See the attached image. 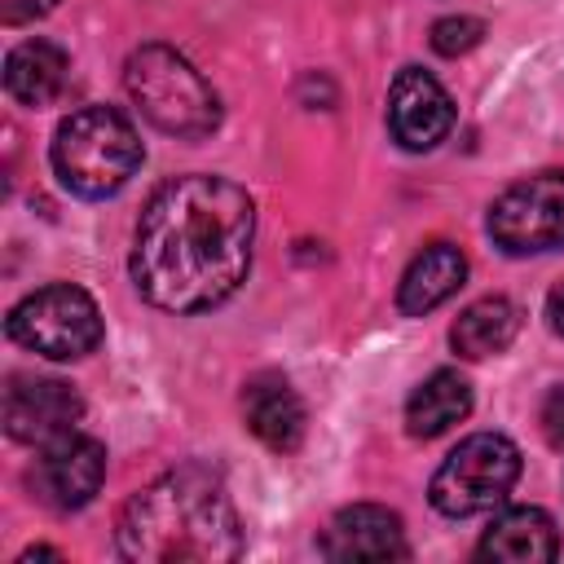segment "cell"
<instances>
[{
    "instance_id": "cell-2",
    "label": "cell",
    "mask_w": 564,
    "mask_h": 564,
    "mask_svg": "<svg viewBox=\"0 0 564 564\" xmlns=\"http://www.w3.org/2000/svg\"><path fill=\"white\" fill-rule=\"evenodd\" d=\"M115 551L132 564H229L242 555V524L220 471L181 463L128 498Z\"/></svg>"
},
{
    "instance_id": "cell-17",
    "label": "cell",
    "mask_w": 564,
    "mask_h": 564,
    "mask_svg": "<svg viewBox=\"0 0 564 564\" xmlns=\"http://www.w3.org/2000/svg\"><path fill=\"white\" fill-rule=\"evenodd\" d=\"M516 335H520V308L507 295H485V300L467 304L458 313V322L449 326V344L467 361L498 357Z\"/></svg>"
},
{
    "instance_id": "cell-10",
    "label": "cell",
    "mask_w": 564,
    "mask_h": 564,
    "mask_svg": "<svg viewBox=\"0 0 564 564\" xmlns=\"http://www.w3.org/2000/svg\"><path fill=\"white\" fill-rule=\"evenodd\" d=\"M388 128L405 150H432L454 128V101L423 66H401L388 88Z\"/></svg>"
},
{
    "instance_id": "cell-3",
    "label": "cell",
    "mask_w": 564,
    "mask_h": 564,
    "mask_svg": "<svg viewBox=\"0 0 564 564\" xmlns=\"http://www.w3.org/2000/svg\"><path fill=\"white\" fill-rule=\"evenodd\" d=\"M145 150L128 115L115 106H84L66 115L53 132V172L79 198L119 194L141 167Z\"/></svg>"
},
{
    "instance_id": "cell-4",
    "label": "cell",
    "mask_w": 564,
    "mask_h": 564,
    "mask_svg": "<svg viewBox=\"0 0 564 564\" xmlns=\"http://www.w3.org/2000/svg\"><path fill=\"white\" fill-rule=\"evenodd\" d=\"M123 88L132 106L167 137L198 141L220 123V97L212 84L167 44H141L123 66Z\"/></svg>"
},
{
    "instance_id": "cell-5",
    "label": "cell",
    "mask_w": 564,
    "mask_h": 564,
    "mask_svg": "<svg viewBox=\"0 0 564 564\" xmlns=\"http://www.w3.org/2000/svg\"><path fill=\"white\" fill-rule=\"evenodd\" d=\"M4 330L13 344H22L48 361H79L101 344L106 326H101L97 300L84 286L48 282L9 308Z\"/></svg>"
},
{
    "instance_id": "cell-13",
    "label": "cell",
    "mask_w": 564,
    "mask_h": 564,
    "mask_svg": "<svg viewBox=\"0 0 564 564\" xmlns=\"http://www.w3.org/2000/svg\"><path fill=\"white\" fill-rule=\"evenodd\" d=\"M494 564H546L560 555V529L542 507H507L476 546Z\"/></svg>"
},
{
    "instance_id": "cell-14",
    "label": "cell",
    "mask_w": 564,
    "mask_h": 564,
    "mask_svg": "<svg viewBox=\"0 0 564 564\" xmlns=\"http://www.w3.org/2000/svg\"><path fill=\"white\" fill-rule=\"evenodd\" d=\"M467 278V256L454 247V242H432L423 247L410 269L401 273V286H397V308L405 317H423L432 308H441Z\"/></svg>"
},
{
    "instance_id": "cell-20",
    "label": "cell",
    "mask_w": 564,
    "mask_h": 564,
    "mask_svg": "<svg viewBox=\"0 0 564 564\" xmlns=\"http://www.w3.org/2000/svg\"><path fill=\"white\" fill-rule=\"evenodd\" d=\"M57 0H0V22L4 26H22V22H35L53 9Z\"/></svg>"
},
{
    "instance_id": "cell-18",
    "label": "cell",
    "mask_w": 564,
    "mask_h": 564,
    "mask_svg": "<svg viewBox=\"0 0 564 564\" xmlns=\"http://www.w3.org/2000/svg\"><path fill=\"white\" fill-rule=\"evenodd\" d=\"M485 35V22L480 18H467V13H454V18H441L432 26V48L441 57H458V53H471Z\"/></svg>"
},
{
    "instance_id": "cell-12",
    "label": "cell",
    "mask_w": 564,
    "mask_h": 564,
    "mask_svg": "<svg viewBox=\"0 0 564 564\" xmlns=\"http://www.w3.org/2000/svg\"><path fill=\"white\" fill-rule=\"evenodd\" d=\"M242 419H247L251 436L278 454L300 449L304 427H308V410H304L300 392L278 370H260L242 383Z\"/></svg>"
},
{
    "instance_id": "cell-9",
    "label": "cell",
    "mask_w": 564,
    "mask_h": 564,
    "mask_svg": "<svg viewBox=\"0 0 564 564\" xmlns=\"http://www.w3.org/2000/svg\"><path fill=\"white\" fill-rule=\"evenodd\" d=\"M101 480H106V445L84 432H70V436L44 445V454L31 467V489L53 511L88 507L97 498Z\"/></svg>"
},
{
    "instance_id": "cell-19",
    "label": "cell",
    "mask_w": 564,
    "mask_h": 564,
    "mask_svg": "<svg viewBox=\"0 0 564 564\" xmlns=\"http://www.w3.org/2000/svg\"><path fill=\"white\" fill-rule=\"evenodd\" d=\"M542 432H546V441L555 449H564V383L551 388L546 401H542Z\"/></svg>"
},
{
    "instance_id": "cell-6",
    "label": "cell",
    "mask_w": 564,
    "mask_h": 564,
    "mask_svg": "<svg viewBox=\"0 0 564 564\" xmlns=\"http://www.w3.org/2000/svg\"><path fill=\"white\" fill-rule=\"evenodd\" d=\"M516 480H520V449L498 432H476L445 454V463L432 476L427 498L441 516L467 520V516H485L498 502H507Z\"/></svg>"
},
{
    "instance_id": "cell-21",
    "label": "cell",
    "mask_w": 564,
    "mask_h": 564,
    "mask_svg": "<svg viewBox=\"0 0 564 564\" xmlns=\"http://www.w3.org/2000/svg\"><path fill=\"white\" fill-rule=\"evenodd\" d=\"M546 317H551V330L564 339V282H560V286L546 295Z\"/></svg>"
},
{
    "instance_id": "cell-11",
    "label": "cell",
    "mask_w": 564,
    "mask_h": 564,
    "mask_svg": "<svg viewBox=\"0 0 564 564\" xmlns=\"http://www.w3.org/2000/svg\"><path fill=\"white\" fill-rule=\"evenodd\" d=\"M322 555L335 564H366V560H405L410 542L401 529V516L375 502L344 507L326 533H322Z\"/></svg>"
},
{
    "instance_id": "cell-7",
    "label": "cell",
    "mask_w": 564,
    "mask_h": 564,
    "mask_svg": "<svg viewBox=\"0 0 564 564\" xmlns=\"http://www.w3.org/2000/svg\"><path fill=\"white\" fill-rule=\"evenodd\" d=\"M489 238L507 256H542L564 247V172H533L489 203Z\"/></svg>"
},
{
    "instance_id": "cell-1",
    "label": "cell",
    "mask_w": 564,
    "mask_h": 564,
    "mask_svg": "<svg viewBox=\"0 0 564 564\" xmlns=\"http://www.w3.org/2000/svg\"><path fill=\"white\" fill-rule=\"evenodd\" d=\"M256 203L225 176H172L137 220L132 282L163 313H207L225 304L251 269Z\"/></svg>"
},
{
    "instance_id": "cell-16",
    "label": "cell",
    "mask_w": 564,
    "mask_h": 564,
    "mask_svg": "<svg viewBox=\"0 0 564 564\" xmlns=\"http://www.w3.org/2000/svg\"><path fill=\"white\" fill-rule=\"evenodd\" d=\"M471 414V383L458 370H436L427 375L410 401H405V427L419 441H432L441 432H449L454 423H463Z\"/></svg>"
},
{
    "instance_id": "cell-15",
    "label": "cell",
    "mask_w": 564,
    "mask_h": 564,
    "mask_svg": "<svg viewBox=\"0 0 564 564\" xmlns=\"http://www.w3.org/2000/svg\"><path fill=\"white\" fill-rule=\"evenodd\" d=\"M66 70H70V62H66V53L57 44L26 40L4 57V93L18 106H31V110L53 106L62 97V88H66Z\"/></svg>"
},
{
    "instance_id": "cell-8",
    "label": "cell",
    "mask_w": 564,
    "mask_h": 564,
    "mask_svg": "<svg viewBox=\"0 0 564 564\" xmlns=\"http://www.w3.org/2000/svg\"><path fill=\"white\" fill-rule=\"evenodd\" d=\"M79 419H84V401L62 379L13 375L4 388V432L22 445H53L79 432Z\"/></svg>"
}]
</instances>
